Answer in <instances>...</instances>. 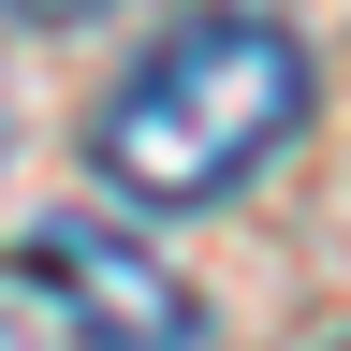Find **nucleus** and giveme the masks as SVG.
<instances>
[{
    "instance_id": "nucleus-1",
    "label": "nucleus",
    "mask_w": 351,
    "mask_h": 351,
    "mask_svg": "<svg viewBox=\"0 0 351 351\" xmlns=\"http://www.w3.org/2000/svg\"><path fill=\"white\" fill-rule=\"evenodd\" d=\"M307 132V44L278 15H191L132 59V88L88 117V161L132 205H219L263 147Z\"/></svg>"
},
{
    "instance_id": "nucleus-2",
    "label": "nucleus",
    "mask_w": 351,
    "mask_h": 351,
    "mask_svg": "<svg viewBox=\"0 0 351 351\" xmlns=\"http://www.w3.org/2000/svg\"><path fill=\"white\" fill-rule=\"evenodd\" d=\"M15 278H29V293H59L88 351H205V307L176 293L161 263L117 234V219H29Z\"/></svg>"
},
{
    "instance_id": "nucleus-3",
    "label": "nucleus",
    "mask_w": 351,
    "mask_h": 351,
    "mask_svg": "<svg viewBox=\"0 0 351 351\" xmlns=\"http://www.w3.org/2000/svg\"><path fill=\"white\" fill-rule=\"evenodd\" d=\"M15 15H29V29H103L117 0H15Z\"/></svg>"
},
{
    "instance_id": "nucleus-4",
    "label": "nucleus",
    "mask_w": 351,
    "mask_h": 351,
    "mask_svg": "<svg viewBox=\"0 0 351 351\" xmlns=\"http://www.w3.org/2000/svg\"><path fill=\"white\" fill-rule=\"evenodd\" d=\"M337 351H351V337H337Z\"/></svg>"
}]
</instances>
